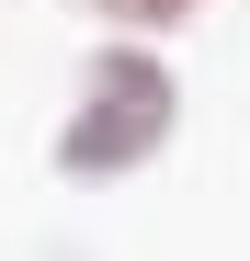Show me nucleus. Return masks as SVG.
Segmentation results:
<instances>
[{
	"instance_id": "nucleus-1",
	"label": "nucleus",
	"mask_w": 250,
	"mask_h": 261,
	"mask_svg": "<svg viewBox=\"0 0 250 261\" xmlns=\"http://www.w3.org/2000/svg\"><path fill=\"white\" fill-rule=\"evenodd\" d=\"M171 68H159L148 46H103L91 68H80V114L57 137V170L68 182H114V170H137L159 137H171Z\"/></svg>"
},
{
	"instance_id": "nucleus-2",
	"label": "nucleus",
	"mask_w": 250,
	"mask_h": 261,
	"mask_svg": "<svg viewBox=\"0 0 250 261\" xmlns=\"http://www.w3.org/2000/svg\"><path fill=\"white\" fill-rule=\"evenodd\" d=\"M103 23H137V34H159V23H182V12H205V0H91Z\"/></svg>"
}]
</instances>
